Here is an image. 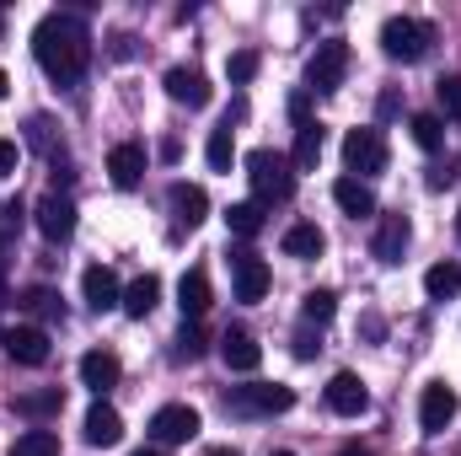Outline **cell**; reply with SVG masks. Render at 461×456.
<instances>
[{
	"label": "cell",
	"instance_id": "cell-1",
	"mask_svg": "<svg viewBox=\"0 0 461 456\" xmlns=\"http://www.w3.org/2000/svg\"><path fill=\"white\" fill-rule=\"evenodd\" d=\"M32 54H38V65H43L49 81L76 87V81L86 76V59H92V32L81 27V16L49 11V16L32 27Z\"/></svg>",
	"mask_w": 461,
	"mask_h": 456
},
{
	"label": "cell",
	"instance_id": "cell-2",
	"mask_svg": "<svg viewBox=\"0 0 461 456\" xmlns=\"http://www.w3.org/2000/svg\"><path fill=\"white\" fill-rule=\"evenodd\" d=\"M247 183H252L258 205H285L295 194V167L279 150H252L247 156Z\"/></svg>",
	"mask_w": 461,
	"mask_h": 456
},
{
	"label": "cell",
	"instance_id": "cell-3",
	"mask_svg": "<svg viewBox=\"0 0 461 456\" xmlns=\"http://www.w3.org/2000/svg\"><path fill=\"white\" fill-rule=\"evenodd\" d=\"M429 43H435V27H429V22H413V16H386V22H381V49H386V59L413 65V59L429 54Z\"/></svg>",
	"mask_w": 461,
	"mask_h": 456
},
{
	"label": "cell",
	"instance_id": "cell-4",
	"mask_svg": "<svg viewBox=\"0 0 461 456\" xmlns=\"http://www.w3.org/2000/svg\"><path fill=\"white\" fill-rule=\"evenodd\" d=\"M348 76V43L344 38H328V43H317V54H312V65H306V87L312 92H339Z\"/></svg>",
	"mask_w": 461,
	"mask_h": 456
},
{
	"label": "cell",
	"instance_id": "cell-5",
	"mask_svg": "<svg viewBox=\"0 0 461 456\" xmlns=\"http://www.w3.org/2000/svg\"><path fill=\"white\" fill-rule=\"evenodd\" d=\"M226 403L236 414H285V408H295V387H285V381H252V387H236Z\"/></svg>",
	"mask_w": 461,
	"mask_h": 456
},
{
	"label": "cell",
	"instance_id": "cell-6",
	"mask_svg": "<svg viewBox=\"0 0 461 456\" xmlns=\"http://www.w3.org/2000/svg\"><path fill=\"white\" fill-rule=\"evenodd\" d=\"M204 424H199V408H188V403H167V408H156L150 414V441L156 446H183V441H194Z\"/></svg>",
	"mask_w": 461,
	"mask_h": 456
},
{
	"label": "cell",
	"instance_id": "cell-7",
	"mask_svg": "<svg viewBox=\"0 0 461 456\" xmlns=\"http://www.w3.org/2000/svg\"><path fill=\"white\" fill-rule=\"evenodd\" d=\"M344 167L348 172H359V178H370V172H381L386 167V140H381V129H348L344 134Z\"/></svg>",
	"mask_w": 461,
	"mask_h": 456
},
{
	"label": "cell",
	"instance_id": "cell-8",
	"mask_svg": "<svg viewBox=\"0 0 461 456\" xmlns=\"http://www.w3.org/2000/svg\"><path fill=\"white\" fill-rule=\"evenodd\" d=\"M456 414H461L456 387H446V381H429V387H424V397H419V424H424V435H446Z\"/></svg>",
	"mask_w": 461,
	"mask_h": 456
},
{
	"label": "cell",
	"instance_id": "cell-9",
	"mask_svg": "<svg viewBox=\"0 0 461 456\" xmlns=\"http://www.w3.org/2000/svg\"><path fill=\"white\" fill-rule=\"evenodd\" d=\"M32 221H38V231H43V242H70L76 236V205H70V194H43L38 199V210H32Z\"/></svg>",
	"mask_w": 461,
	"mask_h": 456
},
{
	"label": "cell",
	"instance_id": "cell-10",
	"mask_svg": "<svg viewBox=\"0 0 461 456\" xmlns=\"http://www.w3.org/2000/svg\"><path fill=\"white\" fill-rule=\"evenodd\" d=\"M230 279H236V301H263L268 296V263L258 252H230Z\"/></svg>",
	"mask_w": 461,
	"mask_h": 456
},
{
	"label": "cell",
	"instance_id": "cell-11",
	"mask_svg": "<svg viewBox=\"0 0 461 456\" xmlns=\"http://www.w3.org/2000/svg\"><path fill=\"white\" fill-rule=\"evenodd\" d=\"M167 205H172V221L183 231L204 226V215H210V194H204L199 183H172V188H167Z\"/></svg>",
	"mask_w": 461,
	"mask_h": 456
},
{
	"label": "cell",
	"instance_id": "cell-12",
	"mask_svg": "<svg viewBox=\"0 0 461 456\" xmlns=\"http://www.w3.org/2000/svg\"><path fill=\"white\" fill-rule=\"evenodd\" d=\"M328 408H333L339 419H359V414L370 408V392H365V381H359L354 370H339V376L328 381Z\"/></svg>",
	"mask_w": 461,
	"mask_h": 456
},
{
	"label": "cell",
	"instance_id": "cell-13",
	"mask_svg": "<svg viewBox=\"0 0 461 456\" xmlns=\"http://www.w3.org/2000/svg\"><path fill=\"white\" fill-rule=\"evenodd\" d=\"M408 242H413L408 215H381V226H375V236H370V252H375L381 263H402Z\"/></svg>",
	"mask_w": 461,
	"mask_h": 456
},
{
	"label": "cell",
	"instance_id": "cell-14",
	"mask_svg": "<svg viewBox=\"0 0 461 456\" xmlns=\"http://www.w3.org/2000/svg\"><path fill=\"white\" fill-rule=\"evenodd\" d=\"M81 430H86V446H97V451H108V446L123 441V419H118L113 403H103V397L86 408V424H81Z\"/></svg>",
	"mask_w": 461,
	"mask_h": 456
},
{
	"label": "cell",
	"instance_id": "cell-15",
	"mask_svg": "<svg viewBox=\"0 0 461 456\" xmlns=\"http://www.w3.org/2000/svg\"><path fill=\"white\" fill-rule=\"evenodd\" d=\"M0 349L16 360V365H43L49 360V333L43 328H11V333H0Z\"/></svg>",
	"mask_w": 461,
	"mask_h": 456
},
{
	"label": "cell",
	"instance_id": "cell-16",
	"mask_svg": "<svg viewBox=\"0 0 461 456\" xmlns=\"http://www.w3.org/2000/svg\"><path fill=\"white\" fill-rule=\"evenodd\" d=\"M167 97L172 103H183V108H210V81L199 76V70H188V65H177V70H167Z\"/></svg>",
	"mask_w": 461,
	"mask_h": 456
},
{
	"label": "cell",
	"instance_id": "cell-17",
	"mask_svg": "<svg viewBox=\"0 0 461 456\" xmlns=\"http://www.w3.org/2000/svg\"><path fill=\"white\" fill-rule=\"evenodd\" d=\"M81 296H86V306H92V312H113L118 301H123L118 274H113V269H103V263H92V269L81 274Z\"/></svg>",
	"mask_w": 461,
	"mask_h": 456
},
{
	"label": "cell",
	"instance_id": "cell-18",
	"mask_svg": "<svg viewBox=\"0 0 461 456\" xmlns=\"http://www.w3.org/2000/svg\"><path fill=\"white\" fill-rule=\"evenodd\" d=\"M118 376H123V365H118L113 349H92V354H81V381L103 397V392H113Z\"/></svg>",
	"mask_w": 461,
	"mask_h": 456
},
{
	"label": "cell",
	"instance_id": "cell-19",
	"mask_svg": "<svg viewBox=\"0 0 461 456\" xmlns=\"http://www.w3.org/2000/svg\"><path fill=\"white\" fill-rule=\"evenodd\" d=\"M108 178H113V188H140V178H145V145H113L108 150Z\"/></svg>",
	"mask_w": 461,
	"mask_h": 456
},
{
	"label": "cell",
	"instance_id": "cell-20",
	"mask_svg": "<svg viewBox=\"0 0 461 456\" xmlns=\"http://www.w3.org/2000/svg\"><path fill=\"white\" fill-rule=\"evenodd\" d=\"M210 274L204 269H188L183 274V285H177V306H183V323H199L204 312H210Z\"/></svg>",
	"mask_w": 461,
	"mask_h": 456
},
{
	"label": "cell",
	"instance_id": "cell-21",
	"mask_svg": "<svg viewBox=\"0 0 461 456\" xmlns=\"http://www.w3.org/2000/svg\"><path fill=\"white\" fill-rule=\"evenodd\" d=\"M322 145H328V134H322V123H301L295 129V150H290V167L295 172H317V161H322Z\"/></svg>",
	"mask_w": 461,
	"mask_h": 456
},
{
	"label": "cell",
	"instance_id": "cell-22",
	"mask_svg": "<svg viewBox=\"0 0 461 456\" xmlns=\"http://www.w3.org/2000/svg\"><path fill=\"white\" fill-rule=\"evenodd\" d=\"M221 360H226L230 370H258L263 365V349L252 333H241V328H230L226 339H221Z\"/></svg>",
	"mask_w": 461,
	"mask_h": 456
},
{
	"label": "cell",
	"instance_id": "cell-23",
	"mask_svg": "<svg viewBox=\"0 0 461 456\" xmlns=\"http://www.w3.org/2000/svg\"><path fill=\"white\" fill-rule=\"evenodd\" d=\"M156 301H161V279H156V274H140V279L123 290V301H118V306H123L129 317H150V312H156Z\"/></svg>",
	"mask_w": 461,
	"mask_h": 456
},
{
	"label": "cell",
	"instance_id": "cell-24",
	"mask_svg": "<svg viewBox=\"0 0 461 456\" xmlns=\"http://www.w3.org/2000/svg\"><path fill=\"white\" fill-rule=\"evenodd\" d=\"M333 199H339V210L354 215V221H359V215H375V194H370L359 178H339V183H333Z\"/></svg>",
	"mask_w": 461,
	"mask_h": 456
},
{
	"label": "cell",
	"instance_id": "cell-25",
	"mask_svg": "<svg viewBox=\"0 0 461 456\" xmlns=\"http://www.w3.org/2000/svg\"><path fill=\"white\" fill-rule=\"evenodd\" d=\"M65 408V387H43V392H22L16 397V414L22 419H54Z\"/></svg>",
	"mask_w": 461,
	"mask_h": 456
},
{
	"label": "cell",
	"instance_id": "cell-26",
	"mask_svg": "<svg viewBox=\"0 0 461 456\" xmlns=\"http://www.w3.org/2000/svg\"><path fill=\"white\" fill-rule=\"evenodd\" d=\"M322 247H328V236H322V226H312V221L285 231V252L290 258H322Z\"/></svg>",
	"mask_w": 461,
	"mask_h": 456
},
{
	"label": "cell",
	"instance_id": "cell-27",
	"mask_svg": "<svg viewBox=\"0 0 461 456\" xmlns=\"http://www.w3.org/2000/svg\"><path fill=\"white\" fill-rule=\"evenodd\" d=\"M204 156H210V167H215V172H230V161H236V129H230V118L221 123V129H210Z\"/></svg>",
	"mask_w": 461,
	"mask_h": 456
},
{
	"label": "cell",
	"instance_id": "cell-28",
	"mask_svg": "<svg viewBox=\"0 0 461 456\" xmlns=\"http://www.w3.org/2000/svg\"><path fill=\"white\" fill-rule=\"evenodd\" d=\"M408 134H413L419 150H440V145H446V123H440V114H413L408 118Z\"/></svg>",
	"mask_w": 461,
	"mask_h": 456
},
{
	"label": "cell",
	"instance_id": "cell-29",
	"mask_svg": "<svg viewBox=\"0 0 461 456\" xmlns=\"http://www.w3.org/2000/svg\"><path fill=\"white\" fill-rule=\"evenodd\" d=\"M11 456H59V435L54 430H22L11 441Z\"/></svg>",
	"mask_w": 461,
	"mask_h": 456
},
{
	"label": "cell",
	"instance_id": "cell-30",
	"mask_svg": "<svg viewBox=\"0 0 461 456\" xmlns=\"http://www.w3.org/2000/svg\"><path fill=\"white\" fill-rule=\"evenodd\" d=\"M424 290H429V301L456 296V290H461V263H435V269L424 274Z\"/></svg>",
	"mask_w": 461,
	"mask_h": 456
},
{
	"label": "cell",
	"instance_id": "cell-31",
	"mask_svg": "<svg viewBox=\"0 0 461 456\" xmlns=\"http://www.w3.org/2000/svg\"><path fill=\"white\" fill-rule=\"evenodd\" d=\"M226 226L236 231V236H258V231H263V205H258V199L230 205V210H226Z\"/></svg>",
	"mask_w": 461,
	"mask_h": 456
},
{
	"label": "cell",
	"instance_id": "cell-32",
	"mask_svg": "<svg viewBox=\"0 0 461 456\" xmlns=\"http://www.w3.org/2000/svg\"><path fill=\"white\" fill-rule=\"evenodd\" d=\"M333 312H339V296L333 290H306V301H301V317L306 323L322 328V323H333Z\"/></svg>",
	"mask_w": 461,
	"mask_h": 456
},
{
	"label": "cell",
	"instance_id": "cell-33",
	"mask_svg": "<svg viewBox=\"0 0 461 456\" xmlns=\"http://www.w3.org/2000/svg\"><path fill=\"white\" fill-rule=\"evenodd\" d=\"M27 145H32V150H43V156H49V161H59V145H54V118H32V123H27Z\"/></svg>",
	"mask_w": 461,
	"mask_h": 456
},
{
	"label": "cell",
	"instance_id": "cell-34",
	"mask_svg": "<svg viewBox=\"0 0 461 456\" xmlns=\"http://www.w3.org/2000/svg\"><path fill=\"white\" fill-rule=\"evenodd\" d=\"M226 76L236 81V87H247V81L258 76V54H252V49H241V54H230V59H226Z\"/></svg>",
	"mask_w": 461,
	"mask_h": 456
},
{
	"label": "cell",
	"instance_id": "cell-35",
	"mask_svg": "<svg viewBox=\"0 0 461 456\" xmlns=\"http://www.w3.org/2000/svg\"><path fill=\"white\" fill-rule=\"evenodd\" d=\"M204 354V328L199 323H183V333H177V360H199Z\"/></svg>",
	"mask_w": 461,
	"mask_h": 456
},
{
	"label": "cell",
	"instance_id": "cell-36",
	"mask_svg": "<svg viewBox=\"0 0 461 456\" xmlns=\"http://www.w3.org/2000/svg\"><path fill=\"white\" fill-rule=\"evenodd\" d=\"M22 306H27V312H38V317H59V296H54V290H43V285H38V290H27V296H22Z\"/></svg>",
	"mask_w": 461,
	"mask_h": 456
},
{
	"label": "cell",
	"instance_id": "cell-37",
	"mask_svg": "<svg viewBox=\"0 0 461 456\" xmlns=\"http://www.w3.org/2000/svg\"><path fill=\"white\" fill-rule=\"evenodd\" d=\"M435 92H440V108H446V118H456V123H461V76H446Z\"/></svg>",
	"mask_w": 461,
	"mask_h": 456
},
{
	"label": "cell",
	"instance_id": "cell-38",
	"mask_svg": "<svg viewBox=\"0 0 461 456\" xmlns=\"http://www.w3.org/2000/svg\"><path fill=\"white\" fill-rule=\"evenodd\" d=\"M16 161H22V145H16V140H0V178H11Z\"/></svg>",
	"mask_w": 461,
	"mask_h": 456
},
{
	"label": "cell",
	"instance_id": "cell-39",
	"mask_svg": "<svg viewBox=\"0 0 461 456\" xmlns=\"http://www.w3.org/2000/svg\"><path fill=\"white\" fill-rule=\"evenodd\" d=\"M456 183V167H429V188H451Z\"/></svg>",
	"mask_w": 461,
	"mask_h": 456
},
{
	"label": "cell",
	"instance_id": "cell-40",
	"mask_svg": "<svg viewBox=\"0 0 461 456\" xmlns=\"http://www.w3.org/2000/svg\"><path fill=\"white\" fill-rule=\"evenodd\" d=\"M22 215H27V210H22V205H16V199H11V205H5V210H0V226H5V231H16V226H22Z\"/></svg>",
	"mask_w": 461,
	"mask_h": 456
},
{
	"label": "cell",
	"instance_id": "cell-41",
	"mask_svg": "<svg viewBox=\"0 0 461 456\" xmlns=\"http://www.w3.org/2000/svg\"><path fill=\"white\" fill-rule=\"evenodd\" d=\"M113 54H118V59H129V54H134V38H129V32H118V38H113Z\"/></svg>",
	"mask_w": 461,
	"mask_h": 456
},
{
	"label": "cell",
	"instance_id": "cell-42",
	"mask_svg": "<svg viewBox=\"0 0 461 456\" xmlns=\"http://www.w3.org/2000/svg\"><path fill=\"white\" fill-rule=\"evenodd\" d=\"M210 456H241V451H236V446H215Z\"/></svg>",
	"mask_w": 461,
	"mask_h": 456
},
{
	"label": "cell",
	"instance_id": "cell-43",
	"mask_svg": "<svg viewBox=\"0 0 461 456\" xmlns=\"http://www.w3.org/2000/svg\"><path fill=\"white\" fill-rule=\"evenodd\" d=\"M0 301H5V258H0Z\"/></svg>",
	"mask_w": 461,
	"mask_h": 456
},
{
	"label": "cell",
	"instance_id": "cell-44",
	"mask_svg": "<svg viewBox=\"0 0 461 456\" xmlns=\"http://www.w3.org/2000/svg\"><path fill=\"white\" fill-rule=\"evenodd\" d=\"M5 87H11V76H5V70H0V97H5Z\"/></svg>",
	"mask_w": 461,
	"mask_h": 456
},
{
	"label": "cell",
	"instance_id": "cell-45",
	"mask_svg": "<svg viewBox=\"0 0 461 456\" xmlns=\"http://www.w3.org/2000/svg\"><path fill=\"white\" fill-rule=\"evenodd\" d=\"M134 456H161V451H156V446H145V451H134Z\"/></svg>",
	"mask_w": 461,
	"mask_h": 456
},
{
	"label": "cell",
	"instance_id": "cell-46",
	"mask_svg": "<svg viewBox=\"0 0 461 456\" xmlns=\"http://www.w3.org/2000/svg\"><path fill=\"white\" fill-rule=\"evenodd\" d=\"M344 456H370V451H359V446H348V451Z\"/></svg>",
	"mask_w": 461,
	"mask_h": 456
},
{
	"label": "cell",
	"instance_id": "cell-47",
	"mask_svg": "<svg viewBox=\"0 0 461 456\" xmlns=\"http://www.w3.org/2000/svg\"><path fill=\"white\" fill-rule=\"evenodd\" d=\"M456 236H461V210H456Z\"/></svg>",
	"mask_w": 461,
	"mask_h": 456
},
{
	"label": "cell",
	"instance_id": "cell-48",
	"mask_svg": "<svg viewBox=\"0 0 461 456\" xmlns=\"http://www.w3.org/2000/svg\"><path fill=\"white\" fill-rule=\"evenodd\" d=\"M0 32H5V11H0Z\"/></svg>",
	"mask_w": 461,
	"mask_h": 456
},
{
	"label": "cell",
	"instance_id": "cell-49",
	"mask_svg": "<svg viewBox=\"0 0 461 456\" xmlns=\"http://www.w3.org/2000/svg\"><path fill=\"white\" fill-rule=\"evenodd\" d=\"M274 456H295V451H274Z\"/></svg>",
	"mask_w": 461,
	"mask_h": 456
}]
</instances>
